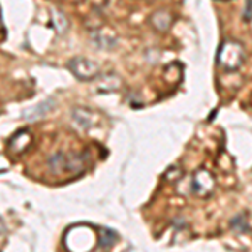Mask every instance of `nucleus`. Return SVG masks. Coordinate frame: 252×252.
Returning <instances> with one entry per match:
<instances>
[{
  "instance_id": "1",
  "label": "nucleus",
  "mask_w": 252,
  "mask_h": 252,
  "mask_svg": "<svg viewBox=\"0 0 252 252\" xmlns=\"http://www.w3.org/2000/svg\"><path fill=\"white\" fill-rule=\"evenodd\" d=\"M244 46L237 40H225L217 52V64L225 71H235L244 63Z\"/></svg>"
},
{
  "instance_id": "2",
  "label": "nucleus",
  "mask_w": 252,
  "mask_h": 252,
  "mask_svg": "<svg viewBox=\"0 0 252 252\" xmlns=\"http://www.w3.org/2000/svg\"><path fill=\"white\" fill-rule=\"evenodd\" d=\"M71 72L81 81H91L99 76V66L91 59L86 58H74L69 61Z\"/></svg>"
},
{
  "instance_id": "3",
  "label": "nucleus",
  "mask_w": 252,
  "mask_h": 252,
  "mask_svg": "<svg viewBox=\"0 0 252 252\" xmlns=\"http://www.w3.org/2000/svg\"><path fill=\"white\" fill-rule=\"evenodd\" d=\"M215 189V180L214 175L209 170H197L192 178V190L198 197H207L209 193H212Z\"/></svg>"
},
{
  "instance_id": "4",
  "label": "nucleus",
  "mask_w": 252,
  "mask_h": 252,
  "mask_svg": "<svg viewBox=\"0 0 252 252\" xmlns=\"http://www.w3.org/2000/svg\"><path fill=\"white\" fill-rule=\"evenodd\" d=\"M54 108H56V99L54 97H49V99H46V101H40V103L35 104V106L26 109V111L22 113V118L27 121L40 120V118H44L49 111H52Z\"/></svg>"
},
{
  "instance_id": "5",
  "label": "nucleus",
  "mask_w": 252,
  "mask_h": 252,
  "mask_svg": "<svg viewBox=\"0 0 252 252\" xmlns=\"http://www.w3.org/2000/svg\"><path fill=\"white\" fill-rule=\"evenodd\" d=\"M31 143H32L31 133L27 131V129H20V131H17L9 141H7V146H9V150L12 153L20 155V153H24L27 148H29Z\"/></svg>"
},
{
  "instance_id": "6",
  "label": "nucleus",
  "mask_w": 252,
  "mask_h": 252,
  "mask_svg": "<svg viewBox=\"0 0 252 252\" xmlns=\"http://www.w3.org/2000/svg\"><path fill=\"white\" fill-rule=\"evenodd\" d=\"M47 166H49V170H51V173H54V175L69 172V166H71V155H66V153H63V152L54 153V155L49 157Z\"/></svg>"
},
{
  "instance_id": "7",
  "label": "nucleus",
  "mask_w": 252,
  "mask_h": 252,
  "mask_svg": "<svg viewBox=\"0 0 252 252\" xmlns=\"http://www.w3.org/2000/svg\"><path fill=\"white\" fill-rule=\"evenodd\" d=\"M72 120H74V123L79 126V128L83 129H89L93 125H94V115H93L89 109H84V108H76L74 111H72Z\"/></svg>"
},
{
  "instance_id": "8",
  "label": "nucleus",
  "mask_w": 252,
  "mask_h": 252,
  "mask_svg": "<svg viewBox=\"0 0 252 252\" xmlns=\"http://www.w3.org/2000/svg\"><path fill=\"white\" fill-rule=\"evenodd\" d=\"M99 237H97V247L101 249H109L118 242V234L113 229H108V227H99Z\"/></svg>"
},
{
  "instance_id": "9",
  "label": "nucleus",
  "mask_w": 252,
  "mask_h": 252,
  "mask_svg": "<svg viewBox=\"0 0 252 252\" xmlns=\"http://www.w3.org/2000/svg\"><path fill=\"white\" fill-rule=\"evenodd\" d=\"M120 86H121L120 76L115 74V72H111V74L101 76V83H99V86H97V91L99 93H113V91H116Z\"/></svg>"
},
{
  "instance_id": "10",
  "label": "nucleus",
  "mask_w": 252,
  "mask_h": 252,
  "mask_svg": "<svg viewBox=\"0 0 252 252\" xmlns=\"http://www.w3.org/2000/svg\"><path fill=\"white\" fill-rule=\"evenodd\" d=\"M152 20H153V26H155L158 31H166L170 27V20H172V17H170L168 12L160 10V12H157V14L153 15Z\"/></svg>"
},
{
  "instance_id": "11",
  "label": "nucleus",
  "mask_w": 252,
  "mask_h": 252,
  "mask_svg": "<svg viewBox=\"0 0 252 252\" xmlns=\"http://www.w3.org/2000/svg\"><path fill=\"white\" fill-rule=\"evenodd\" d=\"M230 227L235 232H247L249 230V223H247V215L246 214H239L230 220Z\"/></svg>"
},
{
  "instance_id": "12",
  "label": "nucleus",
  "mask_w": 252,
  "mask_h": 252,
  "mask_svg": "<svg viewBox=\"0 0 252 252\" xmlns=\"http://www.w3.org/2000/svg\"><path fill=\"white\" fill-rule=\"evenodd\" d=\"M52 15H54V20H56V29H58V32H64L67 29V20H66V17H64L63 14H59L58 10H52Z\"/></svg>"
},
{
  "instance_id": "13",
  "label": "nucleus",
  "mask_w": 252,
  "mask_h": 252,
  "mask_svg": "<svg viewBox=\"0 0 252 252\" xmlns=\"http://www.w3.org/2000/svg\"><path fill=\"white\" fill-rule=\"evenodd\" d=\"M180 175H182V170H178V166H172V168L165 173V178L168 182H175L178 177H180Z\"/></svg>"
}]
</instances>
